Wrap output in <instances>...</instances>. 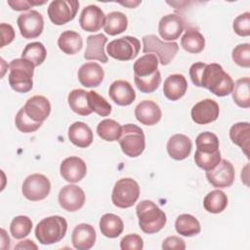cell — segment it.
<instances>
[{
	"instance_id": "cell-22",
	"label": "cell",
	"mask_w": 250,
	"mask_h": 250,
	"mask_svg": "<svg viewBox=\"0 0 250 250\" xmlns=\"http://www.w3.org/2000/svg\"><path fill=\"white\" fill-rule=\"evenodd\" d=\"M108 95L118 105H129L136 99V93L128 81L116 80L109 86Z\"/></svg>"
},
{
	"instance_id": "cell-45",
	"label": "cell",
	"mask_w": 250,
	"mask_h": 250,
	"mask_svg": "<svg viewBox=\"0 0 250 250\" xmlns=\"http://www.w3.org/2000/svg\"><path fill=\"white\" fill-rule=\"evenodd\" d=\"M231 56L237 65L248 68L250 66V44L243 43L237 45L232 50Z\"/></svg>"
},
{
	"instance_id": "cell-37",
	"label": "cell",
	"mask_w": 250,
	"mask_h": 250,
	"mask_svg": "<svg viewBox=\"0 0 250 250\" xmlns=\"http://www.w3.org/2000/svg\"><path fill=\"white\" fill-rule=\"evenodd\" d=\"M122 126L113 119H104L97 126V133L100 138L107 142L118 141L121 136Z\"/></svg>"
},
{
	"instance_id": "cell-26",
	"label": "cell",
	"mask_w": 250,
	"mask_h": 250,
	"mask_svg": "<svg viewBox=\"0 0 250 250\" xmlns=\"http://www.w3.org/2000/svg\"><path fill=\"white\" fill-rule=\"evenodd\" d=\"M69 141L78 147H87L93 142V132L84 122H74L68 128Z\"/></svg>"
},
{
	"instance_id": "cell-6",
	"label": "cell",
	"mask_w": 250,
	"mask_h": 250,
	"mask_svg": "<svg viewBox=\"0 0 250 250\" xmlns=\"http://www.w3.org/2000/svg\"><path fill=\"white\" fill-rule=\"evenodd\" d=\"M139 196V184L132 178H122L113 187L111 200L118 208H129L137 202Z\"/></svg>"
},
{
	"instance_id": "cell-13",
	"label": "cell",
	"mask_w": 250,
	"mask_h": 250,
	"mask_svg": "<svg viewBox=\"0 0 250 250\" xmlns=\"http://www.w3.org/2000/svg\"><path fill=\"white\" fill-rule=\"evenodd\" d=\"M59 203L64 210L75 212L84 205L85 193L78 186L66 185L62 188L59 192Z\"/></svg>"
},
{
	"instance_id": "cell-43",
	"label": "cell",
	"mask_w": 250,
	"mask_h": 250,
	"mask_svg": "<svg viewBox=\"0 0 250 250\" xmlns=\"http://www.w3.org/2000/svg\"><path fill=\"white\" fill-rule=\"evenodd\" d=\"M220 161H221L220 150H217L213 153H204L197 149L195 150L194 162L199 168H201L205 171L214 169L219 164Z\"/></svg>"
},
{
	"instance_id": "cell-49",
	"label": "cell",
	"mask_w": 250,
	"mask_h": 250,
	"mask_svg": "<svg viewBox=\"0 0 250 250\" xmlns=\"http://www.w3.org/2000/svg\"><path fill=\"white\" fill-rule=\"evenodd\" d=\"M8 5L15 11H25L28 10L29 8H31L32 6L35 5H42L45 4L46 1H28V0H14V1H8L7 2Z\"/></svg>"
},
{
	"instance_id": "cell-53",
	"label": "cell",
	"mask_w": 250,
	"mask_h": 250,
	"mask_svg": "<svg viewBox=\"0 0 250 250\" xmlns=\"http://www.w3.org/2000/svg\"><path fill=\"white\" fill-rule=\"evenodd\" d=\"M1 232H2V244H1V247L3 248V246H4V243H7L9 246H10V238H9V236H7L6 235V231H5V229H1Z\"/></svg>"
},
{
	"instance_id": "cell-9",
	"label": "cell",
	"mask_w": 250,
	"mask_h": 250,
	"mask_svg": "<svg viewBox=\"0 0 250 250\" xmlns=\"http://www.w3.org/2000/svg\"><path fill=\"white\" fill-rule=\"evenodd\" d=\"M22 194L31 201L45 199L51 190L49 179L42 174H31L22 183Z\"/></svg>"
},
{
	"instance_id": "cell-19",
	"label": "cell",
	"mask_w": 250,
	"mask_h": 250,
	"mask_svg": "<svg viewBox=\"0 0 250 250\" xmlns=\"http://www.w3.org/2000/svg\"><path fill=\"white\" fill-rule=\"evenodd\" d=\"M161 109L153 101L145 100L135 107V117L139 122L146 126H152L161 119Z\"/></svg>"
},
{
	"instance_id": "cell-39",
	"label": "cell",
	"mask_w": 250,
	"mask_h": 250,
	"mask_svg": "<svg viewBox=\"0 0 250 250\" xmlns=\"http://www.w3.org/2000/svg\"><path fill=\"white\" fill-rule=\"evenodd\" d=\"M32 229V221L27 216L15 217L10 225V231L16 239L27 236Z\"/></svg>"
},
{
	"instance_id": "cell-46",
	"label": "cell",
	"mask_w": 250,
	"mask_h": 250,
	"mask_svg": "<svg viewBox=\"0 0 250 250\" xmlns=\"http://www.w3.org/2000/svg\"><path fill=\"white\" fill-rule=\"evenodd\" d=\"M233 30L239 36L250 35V13L245 12L237 16L233 21Z\"/></svg>"
},
{
	"instance_id": "cell-18",
	"label": "cell",
	"mask_w": 250,
	"mask_h": 250,
	"mask_svg": "<svg viewBox=\"0 0 250 250\" xmlns=\"http://www.w3.org/2000/svg\"><path fill=\"white\" fill-rule=\"evenodd\" d=\"M25 113L35 122H43L51 112V104L43 96H33L29 98L22 106Z\"/></svg>"
},
{
	"instance_id": "cell-25",
	"label": "cell",
	"mask_w": 250,
	"mask_h": 250,
	"mask_svg": "<svg viewBox=\"0 0 250 250\" xmlns=\"http://www.w3.org/2000/svg\"><path fill=\"white\" fill-rule=\"evenodd\" d=\"M188 82L183 74H171L169 75L163 85V93L165 97L170 101H178L187 92Z\"/></svg>"
},
{
	"instance_id": "cell-2",
	"label": "cell",
	"mask_w": 250,
	"mask_h": 250,
	"mask_svg": "<svg viewBox=\"0 0 250 250\" xmlns=\"http://www.w3.org/2000/svg\"><path fill=\"white\" fill-rule=\"evenodd\" d=\"M140 229L147 234L158 232L166 224L165 213L152 201L143 200L136 207Z\"/></svg>"
},
{
	"instance_id": "cell-15",
	"label": "cell",
	"mask_w": 250,
	"mask_h": 250,
	"mask_svg": "<svg viewBox=\"0 0 250 250\" xmlns=\"http://www.w3.org/2000/svg\"><path fill=\"white\" fill-rule=\"evenodd\" d=\"M185 21L182 16L177 14H168L161 18L158 23V32L160 36L167 41H174L180 37L184 31Z\"/></svg>"
},
{
	"instance_id": "cell-8",
	"label": "cell",
	"mask_w": 250,
	"mask_h": 250,
	"mask_svg": "<svg viewBox=\"0 0 250 250\" xmlns=\"http://www.w3.org/2000/svg\"><path fill=\"white\" fill-rule=\"evenodd\" d=\"M141 49L138 38L133 36H123L110 41L106 47L107 54L118 61H131L135 59Z\"/></svg>"
},
{
	"instance_id": "cell-34",
	"label": "cell",
	"mask_w": 250,
	"mask_h": 250,
	"mask_svg": "<svg viewBox=\"0 0 250 250\" xmlns=\"http://www.w3.org/2000/svg\"><path fill=\"white\" fill-rule=\"evenodd\" d=\"M232 99L234 103L243 108L250 106V79L249 77H243L236 80L233 84Z\"/></svg>"
},
{
	"instance_id": "cell-7",
	"label": "cell",
	"mask_w": 250,
	"mask_h": 250,
	"mask_svg": "<svg viewBox=\"0 0 250 250\" xmlns=\"http://www.w3.org/2000/svg\"><path fill=\"white\" fill-rule=\"evenodd\" d=\"M178 51L179 45L176 42H163L154 34L143 37V52L145 54L153 53L155 56L157 55L162 65L169 64Z\"/></svg>"
},
{
	"instance_id": "cell-30",
	"label": "cell",
	"mask_w": 250,
	"mask_h": 250,
	"mask_svg": "<svg viewBox=\"0 0 250 250\" xmlns=\"http://www.w3.org/2000/svg\"><path fill=\"white\" fill-rule=\"evenodd\" d=\"M181 46L188 53L198 54L205 47V39L197 29L187 28L181 39Z\"/></svg>"
},
{
	"instance_id": "cell-1",
	"label": "cell",
	"mask_w": 250,
	"mask_h": 250,
	"mask_svg": "<svg viewBox=\"0 0 250 250\" xmlns=\"http://www.w3.org/2000/svg\"><path fill=\"white\" fill-rule=\"evenodd\" d=\"M189 76L195 86L206 88L218 97L228 96L233 89L232 78L219 63L195 62L189 67Z\"/></svg>"
},
{
	"instance_id": "cell-12",
	"label": "cell",
	"mask_w": 250,
	"mask_h": 250,
	"mask_svg": "<svg viewBox=\"0 0 250 250\" xmlns=\"http://www.w3.org/2000/svg\"><path fill=\"white\" fill-rule=\"evenodd\" d=\"M234 168L227 159H221L214 169L206 171V178L214 188L230 187L234 181Z\"/></svg>"
},
{
	"instance_id": "cell-41",
	"label": "cell",
	"mask_w": 250,
	"mask_h": 250,
	"mask_svg": "<svg viewBox=\"0 0 250 250\" xmlns=\"http://www.w3.org/2000/svg\"><path fill=\"white\" fill-rule=\"evenodd\" d=\"M89 107L92 111L101 116H107L111 112L110 104L95 91H89L87 94Z\"/></svg>"
},
{
	"instance_id": "cell-10",
	"label": "cell",
	"mask_w": 250,
	"mask_h": 250,
	"mask_svg": "<svg viewBox=\"0 0 250 250\" xmlns=\"http://www.w3.org/2000/svg\"><path fill=\"white\" fill-rule=\"evenodd\" d=\"M78 8L76 0H55L48 7V16L54 24L62 25L75 18Z\"/></svg>"
},
{
	"instance_id": "cell-44",
	"label": "cell",
	"mask_w": 250,
	"mask_h": 250,
	"mask_svg": "<svg viewBox=\"0 0 250 250\" xmlns=\"http://www.w3.org/2000/svg\"><path fill=\"white\" fill-rule=\"evenodd\" d=\"M15 123L17 128L23 133H31L34 132L36 130H38L40 128V126L42 125L41 122H35L33 121L24 111L23 107H21L15 118Z\"/></svg>"
},
{
	"instance_id": "cell-28",
	"label": "cell",
	"mask_w": 250,
	"mask_h": 250,
	"mask_svg": "<svg viewBox=\"0 0 250 250\" xmlns=\"http://www.w3.org/2000/svg\"><path fill=\"white\" fill-rule=\"evenodd\" d=\"M58 46L63 53L67 55H74L82 49L83 40L78 32L65 30L60 35L58 39Z\"/></svg>"
},
{
	"instance_id": "cell-11",
	"label": "cell",
	"mask_w": 250,
	"mask_h": 250,
	"mask_svg": "<svg viewBox=\"0 0 250 250\" xmlns=\"http://www.w3.org/2000/svg\"><path fill=\"white\" fill-rule=\"evenodd\" d=\"M17 23L21 36L25 39L37 38L44 28L43 16L35 10L20 15Z\"/></svg>"
},
{
	"instance_id": "cell-24",
	"label": "cell",
	"mask_w": 250,
	"mask_h": 250,
	"mask_svg": "<svg viewBox=\"0 0 250 250\" xmlns=\"http://www.w3.org/2000/svg\"><path fill=\"white\" fill-rule=\"evenodd\" d=\"M107 38L103 33L90 35L87 37V47L84 53V58L88 61L96 60L101 62H107L108 58L104 53V45Z\"/></svg>"
},
{
	"instance_id": "cell-5",
	"label": "cell",
	"mask_w": 250,
	"mask_h": 250,
	"mask_svg": "<svg viewBox=\"0 0 250 250\" xmlns=\"http://www.w3.org/2000/svg\"><path fill=\"white\" fill-rule=\"evenodd\" d=\"M118 142L122 151L127 156L137 157L145 150L146 138L144 131L135 124H126L122 126V132Z\"/></svg>"
},
{
	"instance_id": "cell-33",
	"label": "cell",
	"mask_w": 250,
	"mask_h": 250,
	"mask_svg": "<svg viewBox=\"0 0 250 250\" xmlns=\"http://www.w3.org/2000/svg\"><path fill=\"white\" fill-rule=\"evenodd\" d=\"M128 26L127 17L118 11L110 12L105 16L104 31L109 35H117L124 32Z\"/></svg>"
},
{
	"instance_id": "cell-20",
	"label": "cell",
	"mask_w": 250,
	"mask_h": 250,
	"mask_svg": "<svg viewBox=\"0 0 250 250\" xmlns=\"http://www.w3.org/2000/svg\"><path fill=\"white\" fill-rule=\"evenodd\" d=\"M96 241V230L89 224H79L72 230L71 242L75 249L88 250L92 248Z\"/></svg>"
},
{
	"instance_id": "cell-48",
	"label": "cell",
	"mask_w": 250,
	"mask_h": 250,
	"mask_svg": "<svg viewBox=\"0 0 250 250\" xmlns=\"http://www.w3.org/2000/svg\"><path fill=\"white\" fill-rule=\"evenodd\" d=\"M162 249L169 250V249H176V250H185L186 243L184 239L180 238L179 236H168L163 240Z\"/></svg>"
},
{
	"instance_id": "cell-16",
	"label": "cell",
	"mask_w": 250,
	"mask_h": 250,
	"mask_svg": "<svg viewBox=\"0 0 250 250\" xmlns=\"http://www.w3.org/2000/svg\"><path fill=\"white\" fill-rule=\"evenodd\" d=\"M60 172L62 177L68 183L80 182L87 173V166L83 159L78 156H69L62 160Z\"/></svg>"
},
{
	"instance_id": "cell-14",
	"label": "cell",
	"mask_w": 250,
	"mask_h": 250,
	"mask_svg": "<svg viewBox=\"0 0 250 250\" xmlns=\"http://www.w3.org/2000/svg\"><path fill=\"white\" fill-rule=\"evenodd\" d=\"M219 104L211 99H205L196 103L190 111L192 120L199 125L214 122L219 117Z\"/></svg>"
},
{
	"instance_id": "cell-27",
	"label": "cell",
	"mask_w": 250,
	"mask_h": 250,
	"mask_svg": "<svg viewBox=\"0 0 250 250\" xmlns=\"http://www.w3.org/2000/svg\"><path fill=\"white\" fill-rule=\"evenodd\" d=\"M99 225L102 234L109 238L118 237L124 229V224L121 218L112 213L103 215Z\"/></svg>"
},
{
	"instance_id": "cell-51",
	"label": "cell",
	"mask_w": 250,
	"mask_h": 250,
	"mask_svg": "<svg viewBox=\"0 0 250 250\" xmlns=\"http://www.w3.org/2000/svg\"><path fill=\"white\" fill-rule=\"evenodd\" d=\"M37 245L33 243V241L29 239H25L23 241L19 242L16 246L15 249H37Z\"/></svg>"
},
{
	"instance_id": "cell-52",
	"label": "cell",
	"mask_w": 250,
	"mask_h": 250,
	"mask_svg": "<svg viewBox=\"0 0 250 250\" xmlns=\"http://www.w3.org/2000/svg\"><path fill=\"white\" fill-rule=\"evenodd\" d=\"M141 3V1H125V2H120L121 5L126 6L128 8H135Z\"/></svg>"
},
{
	"instance_id": "cell-21",
	"label": "cell",
	"mask_w": 250,
	"mask_h": 250,
	"mask_svg": "<svg viewBox=\"0 0 250 250\" xmlns=\"http://www.w3.org/2000/svg\"><path fill=\"white\" fill-rule=\"evenodd\" d=\"M104 76V71L97 62H86L80 66L77 72L79 82L87 87H98Z\"/></svg>"
},
{
	"instance_id": "cell-32",
	"label": "cell",
	"mask_w": 250,
	"mask_h": 250,
	"mask_svg": "<svg viewBox=\"0 0 250 250\" xmlns=\"http://www.w3.org/2000/svg\"><path fill=\"white\" fill-rule=\"evenodd\" d=\"M158 59L154 54H146L135 62L133 65L134 75L139 77H147L158 69Z\"/></svg>"
},
{
	"instance_id": "cell-23",
	"label": "cell",
	"mask_w": 250,
	"mask_h": 250,
	"mask_svg": "<svg viewBox=\"0 0 250 250\" xmlns=\"http://www.w3.org/2000/svg\"><path fill=\"white\" fill-rule=\"evenodd\" d=\"M166 147L170 157L175 160H184L190 154L192 144L188 136L175 134L168 140Z\"/></svg>"
},
{
	"instance_id": "cell-40",
	"label": "cell",
	"mask_w": 250,
	"mask_h": 250,
	"mask_svg": "<svg viewBox=\"0 0 250 250\" xmlns=\"http://www.w3.org/2000/svg\"><path fill=\"white\" fill-rule=\"evenodd\" d=\"M196 149L204 153H213L219 150V139L211 132L200 133L196 140Z\"/></svg>"
},
{
	"instance_id": "cell-17",
	"label": "cell",
	"mask_w": 250,
	"mask_h": 250,
	"mask_svg": "<svg viewBox=\"0 0 250 250\" xmlns=\"http://www.w3.org/2000/svg\"><path fill=\"white\" fill-rule=\"evenodd\" d=\"M105 22V16L103 10L96 5L85 7L79 17V23L83 30L95 32L102 28Z\"/></svg>"
},
{
	"instance_id": "cell-35",
	"label": "cell",
	"mask_w": 250,
	"mask_h": 250,
	"mask_svg": "<svg viewBox=\"0 0 250 250\" xmlns=\"http://www.w3.org/2000/svg\"><path fill=\"white\" fill-rule=\"evenodd\" d=\"M176 230L184 236H193L200 232V224L198 220L189 214L180 215L175 223Z\"/></svg>"
},
{
	"instance_id": "cell-3",
	"label": "cell",
	"mask_w": 250,
	"mask_h": 250,
	"mask_svg": "<svg viewBox=\"0 0 250 250\" xmlns=\"http://www.w3.org/2000/svg\"><path fill=\"white\" fill-rule=\"evenodd\" d=\"M34 67V64L25 59L13 60L9 64L10 73L8 76L12 89L18 93L29 92L33 87Z\"/></svg>"
},
{
	"instance_id": "cell-4",
	"label": "cell",
	"mask_w": 250,
	"mask_h": 250,
	"mask_svg": "<svg viewBox=\"0 0 250 250\" xmlns=\"http://www.w3.org/2000/svg\"><path fill=\"white\" fill-rule=\"evenodd\" d=\"M67 229V223L63 217L51 216L41 220L35 228L37 240L44 245H50L61 241Z\"/></svg>"
},
{
	"instance_id": "cell-42",
	"label": "cell",
	"mask_w": 250,
	"mask_h": 250,
	"mask_svg": "<svg viewBox=\"0 0 250 250\" xmlns=\"http://www.w3.org/2000/svg\"><path fill=\"white\" fill-rule=\"evenodd\" d=\"M134 81L137 88L143 93H152L154 92L161 83V74L157 69L153 74L147 77H139L134 75Z\"/></svg>"
},
{
	"instance_id": "cell-29",
	"label": "cell",
	"mask_w": 250,
	"mask_h": 250,
	"mask_svg": "<svg viewBox=\"0 0 250 250\" xmlns=\"http://www.w3.org/2000/svg\"><path fill=\"white\" fill-rule=\"evenodd\" d=\"M229 137L233 144L240 146L248 157L250 143V124L248 122H239L232 125L229 129Z\"/></svg>"
},
{
	"instance_id": "cell-50",
	"label": "cell",
	"mask_w": 250,
	"mask_h": 250,
	"mask_svg": "<svg viewBox=\"0 0 250 250\" xmlns=\"http://www.w3.org/2000/svg\"><path fill=\"white\" fill-rule=\"evenodd\" d=\"M0 29H1V47H4L5 45L10 44L14 39H15V30L11 24L2 22L0 24Z\"/></svg>"
},
{
	"instance_id": "cell-47",
	"label": "cell",
	"mask_w": 250,
	"mask_h": 250,
	"mask_svg": "<svg viewBox=\"0 0 250 250\" xmlns=\"http://www.w3.org/2000/svg\"><path fill=\"white\" fill-rule=\"evenodd\" d=\"M120 248L122 250H142L144 248L143 238L137 233L127 234L121 239Z\"/></svg>"
},
{
	"instance_id": "cell-38",
	"label": "cell",
	"mask_w": 250,
	"mask_h": 250,
	"mask_svg": "<svg viewBox=\"0 0 250 250\" xmlns=\"http://www.w3.org/2000/svg\"><path fill=\"white\" fill-rule=\"evenodd\" d=\"M46 56V48L41 42L28 43L21 53V58L31 62L34 64V66L40 65L45 61Z\"/></svg>"
},
{
	"instance_id": "cell-36",
	"label": "cell",
	"mask_w": 250,
	"mask_h": 250,
	"mask_svg": "<svg viewBox=\"0 0 250 250\" xmlns=\"http://www.w3.org/2000/svg\"><path fill=\"white\" fill-rule=\"evenodd\" d=\"M203 206L209 213H221L228 206V196L224 191L220 189H214L204 197Z\"/></svg>"
},
{
	"instance_id": "cell-31",
	"label": "cell",
	"mask_w": 250,
	"mask_h": 250,
	"mask_svg": "<svg viewBox=\"0 0 250 250\" xmlns=\"http://www.w3.org/2000/svg\"><path fill=\"white\" fill-rule=\"evenodd\" d=\"M87 94L88 92L83 89H74L67 97V102L72 111L81 116H87L93 112L89 107Z\"/></svg>"
}]
</instances>
